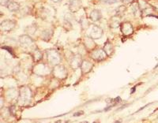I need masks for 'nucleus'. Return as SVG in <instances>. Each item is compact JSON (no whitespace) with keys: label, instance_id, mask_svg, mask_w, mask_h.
<instances>
[{"label":"nucleus","instance_id":"ddd939ff","mask_svg":"<svg viewBox=\"0 0 158 123\" xmlns=\"http://www.w3.org/2000/svg\"><path fill=\"white\" fill-rule=\"evenodd\" d=\"M92 67H93V65L91 62H89V60H83L80 68L82 74H86L92 70Z\"/></svg>","mask_w":158,"mask_h":123},{"label":"nucleus","instance_id":"9d476101","mask_svg":"<svg viewBox=\"0 0 158 123\" xmlns=\"http://www.w3.org/2000/svg\"><path fill=\"white\" fill-rule=\"evenodd\" d=\"M84 47L87 51L92 52L95 48H96V44L94 42L93 39L90 37V36H86L84 38V41H83Z\"/></svg>","mask_w":158,"mask_h":123},{"label":"nucleus","instance_id":"39448f33","mask_svg":"<svg viewBox=\"0 0 158 123\" xmlns=\"http://www.w3.org/2000/svg\"><path fill=\"white\" fill-rule=\"evenodd\" d=\"M18 41L20 43L21 46L22 48H25V49H29V48H32L34 47L33 44V40L31 38V36L25 34V35H22L20 36Z\"/></svg>","mask_w":158,"mask_h":123},{"label":"nucleus","instance_id":"6ab92c4d","mask_svg":"<svg viewBox=\"0 0 158 123\" xmlns=\"http://www.w3.org/2000/svg\"><path fill=\"white\" fill-rule=\"evenodd\" d=\"M37 29H38V27H37L36 23H32V25H28L25 28V32L26 34L29 35V36H32V35H34V34L36 33V30Z\"/></svg>","mask_w":158,"mask_h":123},{"label":"nucleus","instance_id":"423d86ee","mask_svg":"<svg viewBox=\"0 0 158 123\" xmlns=\"http://www.w3.org/2000/svg\"><path fill=\"white\" fill-rule=\"evenodd\" d=\"M103 29L100 28V26L96 25H93L92 26V29L89 32V36L90 37L93 39V40H98V39H100L103 36Z\"/></svg>","mask_w":158,"mask_h":123},{"label":"nucleus","instance_id":"a211bd4d","mask_svg":"<svg viewBox=\"0 0 158 123\" xmlns=\"http://www.w3.org/2000/svg\"><path fill=\"white\" fill-rule=\"evenodd\" d=\"M79 24L82 30L87 29L90 25V19H89L86 16L82 17L79 20Z\"/></svg>","mask_w":158,"mask_h":123},{"label":"nucleus","instance_id":"b1692460","mask_svg":"<svg viewBox=\"0 0 158 123\" xmlns=\"http://www.w3.org/2000/svg\"><path fill=\"white\" fill-rule=\"evenodd\" d=\"M133 14H134V15L135 17H140L141 15H142V10H140V8H139V6H138V4L134 5V6H133Z\"/></svg>","mask_w":158,"mask_h":123},{"label":"nucleus","instance_id":"cd10ccee","mask_svg":"<svg viewBox=\"0 0 158 123\" xmlns=\"http://www.w3.org/2000/svg\"><path fill=\"white\" fill-rule=\"evenodd\" d=\"M120 1H121L123 4H130V3L134 2V0H120Z\"/></svg>","mask_w":158,"mask_h":123},{"label":"nucleus","instance_id":"c85d7f7f","mask_svg":"<svg viewBox=\"0 0 158 123\" xmlns=\"http://www.w3.org/2000/svg\"><path fill=\"white\" fill-rule=\"evenodd\" d=\"M84 115V112L82 111H78V112H76V113L74 114V117H77V116H81V115Z\"/></svg>","mask_w":158,"mask_h":123},{"label":"nucleus","instance_id":"393cba45","mask_svg":"<svg viewBox=\"0 0 158 123\" xmlns=\"http://www.w3.org/2000/svg\"><path fill=\"white\" fill-rule=\"evenodd\" d=\"M62 26H63V28H64L66 31H70V30L73 28V25L72 24H71V22L66 20H64V22L62 23Z\"/></svg>","mask_w":158,"mask_h":123},{"label":"nucleus","instance_id":"2eb2a0df","mask_svg":"<svg viewBox=\"0 0 158 123\" xmlns=\"http://www.w3.org/2000/svg\"><path fill=\"white\" fill-rule=\"evenodd\" d=\"M53 35V31L52 29H44L40 32V39L44 41H49Z\"/></svg>","mask_w":158,"mask_h":123},{"label":"nucleus","instance_id":"dca6fc26","mask_svg":"<svg viewBox=\"0 0 158 123\" xmlns=\"http://www.w3.org/2000/svg\"><path fill=\"white\" fill-rule=\"evenodd\" d=\"M103 49H104V51L105 52V53L107 54V55L108 56L112 55L115 52L114 46L112 45V43L108 41V40L104 44V47H103Z\"/></svg>","mask_w":158,"mask_h":123},{"label":"nucleus","instance_id":"20e7f679","mask_svg":"<svg viewBox=\"0 0 158 123\" xmlns=\"http://www.w3.org/2000/svg\"><path fill=\"white\" fill-rule=\"evenodd\" d=\"M90 58H92L93 61H96V62H100V61H103L108 57L107 55V54L105 53V52L104 51L103 48H96L92 51V52H90Z\"/></svg>","mask_w":158,"mask_h":123},{"label":"nucleus","instance_id":"72a5a7b5","mask_svg":"<svg viewBox=\"0 0 158 123\" xmlns=\"http://www.w3.org/2000/svg\"><path fill=\"white\" fill-rule=\"evenodd\" d=\"M81 123H89V122L87 121H82V122H81Z\"/></svg>","mask_w":158,"mask_h":123},{"label":"nucleus","instance_id":"7ed1b4c3","mask_svg":"<svg viewBox=\"0 0 158 123\" xmlns=\"http://www.w3.org/2000/svg\"><path fill=\"white\" fill-rule=\"evenodd\" d=\"M52 74L55 78L59 80H63L67 77V71L66 69L62 65H56L52 69Z\"/></svg>","mask_w":158,"mask_h":123},{"label":"nucleus","instance_id":"c756f323","mask_svg":"<svg viewBox=\"0 0 158 123\" xmlns=\"http://www.w3.org/2000/svg\"><path fill=\"white\" fill-rule=\"evenodd\" d=\"M113 101H114V100H113V99H107V100H106V102L108 103H112V102H113Z\"/></svg>","mask_w":158,"mask_h":123},{"label":"nucleus","instance_id":"bb28decb","mask_svg":"<svg viewBox=\"0 0 158 123\" xmlns=\"http://www.w3.org/2000/svg\"><path fill=\"white\" fill-rule=\"evenodd\" d=\"M11 0H1V6H7V5H8V3Z\"/></svg>","mask_w":158,"mask_h":123},{"label":"nucleus","instance_id":"f03ea898","mask_svg":"<svg viewBox=\"0 0 158 123\" xmlns=\"http://www.w3.org/2000/svg\"><path fill=\"white\" fill-rule=\"evenodd\" d=\"M33 73L36 75L38 76H46L50 74L52 70L49 68L48 65L43 62H36V64L34 66V67L32 68Z\"/></svg>","mask_w":158,"mask_h":123},{"label":"nucleus","instance_id":"aec40b11","mask_svg":"<svg viewBox=\"0 0 158 123\" xmlns=\"http://www.w3.org/2000/svg\"><path fill=\"white\" fill-rule=\"evenodd\" d=\"M120 19H121V18H118V17L116 16L111 18L110 20H109V25H110L111 28H117V27H119V26H120V25H121Z\"/></svg>","mask_w":158,"mask_h":123},{"label":"nucleus","instance_id":"f257e3e1","mask_svg":"<svg viewBox=\"0 0 158 123\" xmlns=\"http://www.w3.org/2000/svg\"><path fill=\"white\" fill-rule=\"evenodd\" d=\"M46 58L48 63L53 66L59 65L61 62V56L59 52L55 49H48L46 51Z\"/></svg>","mask_w":158,"mask_h":123},{"label":"nucleus","instance_id":"a878e982","mask_svg":"<svg viewBox=\"0 0 158 123\" xmlns=\"http://www.w3.org/2000/svg\"><path fill=\"white\" fill-rule=\"evenodd\" d=\"M74 19V17L71 15V14H67L65 15V18L64 20H66V21H69V22H71V21Z\"/></svg>","mask_w":158,"mask_h":123},{"label":"nucleus","instance_id":"f8f14e48","mask_svg":"<svg viewBox=\"0 0 158 123\" xmlns=\"http://www.w3.org/2000/svg\"><path fill=\"white\" fill-rule=\"evenodd\" d=\"M82 8V0H70L69 10L71 13H76Z\"/></svg>","mask_w":158,"mask_h":123},{"label":"nucleus","instance_id":"1a4fd4ad","mask_svg":"<svg viewBox=\"0 0 158 123\" xmlns=\"http://www.w3.org/2000/svg\"><path fill=\"white\" fill-rule=\"evenodd\" d=\"M82 58L81 57L80 55H74L71 57V59H70V66L72 68L73 70H77L78 68L81 67V65L82 63Z\"/></svg>","mask_w":158,"mask_h":123},{"label":"nucleus","instance_id":"f704fd0d","mask_svg":"<svg viewBox=\"0 0 158 123\" xmlns=\"http://www.w3.org/2000/svg\"><path fill=\"white\" fill-rule=\"evenodd\" d=\"M93 123H97V122H96V121H95V122H93Z\"/></svg>","mask_w":158,"mask_h":123},{"label":"nucleus","instance_id":"7c9ffc66","mask_svg":"<svg viewBox=\"0 0 158 123\" xmlns=\"http://www.w3.org/2000/svg\"><path fill=\"white\" fill-rule=\"evenodd\" d=\"M120 100H121V99H120V97H117V98H116V99H115L114 101H115V102H117V103H118V102H119Z\"/></svg>","mask_w":158,"mask_h":123},{"label":"nucleus","instance_id":"0eeeda50","mask_svg":"<svg viewBox=\"0 0 158 123\" xmlns=\"http://www.w3.org/2000/svg\"><path fill=\"white\" fill-rule=\"evenodd\" d=\"M16 26V22L13 20H4L1 22L0 28L3 32H10Z\"/></svg>","mask_w":158,"mask_h":123},{"label":"nucleus","instance_id":"5701e85b","mask_svg":"<svg viewBox=\"0 0 158 123\" xmlns=\"http://www.w3.org/2000/svg\"><path fill=\"white\" fill-rule=\"evenodd\" d=\"M138 6H139L140 10H142V14L144 12L145 10H148L150 7L148 3H147L145 0H138Z\"/></svg>","mask_w":158,"mask_h":123},{"label":"nucleus","instance_id":"4468645a","mask_svg":"<svg viewBox=\"0 0 158 123\" xmlns=\"http://www.w3.org/2000/svg\"><path fill=\"white\" fill-rule=\"evenodd\" d=\"M102 18V14L99 10H92L89 14V19L93 22H98Z\"/></svg>","mask_w":158,"mask_h":123},{"label":"nucleus","instance_id":"9b49d317","mask_svg":"<svg viewBox=\"0 0 158 123\" xmlns=\"http://www.w3.org/2000/svg\"><path fill=\"white\" fill-rule=\"evenodd\" d=\"M19 95H20V100L22 102H25L30 99L32 96V92L28 87H23L21 88Z\"/></svg>","mask_w":158,"mask_h":123},{"label":"nucleus","instance_id":"f3484780","mask_svg":"<svg viewBox=\"0 0 158 123\" xmlns=\"http://www.w3.org/2000/svg\"><path fill=\"white\" fill-rule=\"evenodd\" d=\"M32 56L35 62H40V60L43 58V53L39 49L35 48V49L32 50Z\"/></svg>","mask_w":158,"mask_h":123},{"label":"nucleus","instance_id":"6e6552de","mask_svg":"<svg viewBox=\"0 0 158 123\" xmlns=\"http://www.w3.org/2000/svg\"><path fill=\"white\" fill-rule=\"evenodd\" d=\"M120 30L124 36H130L134 32V28H133L131 23L128 22H125L121 23L120 25Z\"/></svg>","mask_w":158,"mask_h":123},{"label":"nucleus","instance_id":"4be33fe9","mask_svg":"<svg viewBox=\"0 0 158 123\" xmlns=\"http://www.w3.org/2000/svg\"><path fill=\"white\" fill-rule=\"evenodd\" d=\"M6 7H7V9H8L10 11H11V12H16V11H18V10L20 9V5H19L18 2L11 0V1L9 2Z\"/></svg>","mask_w":158,"mask_h":123},{"label":"nucleus","instance_id":"412c9836","mask_svg":"<svg viewBox=\"0 0 158 123\" xmlns=\"http://www.w3.org/2000/svg\"><path fill=\"white\" fill-rule=\"evenodd\" d=\"M126 11V6H125V5H121V6H118V7L116 9V11H115V16L121 18L123 16L124 14H125Z\"/></svg>","mask_w":158,"mask_h":123},{"label":"nucleus","instance_id":"473e14b6","mask_svg":"<svg viewBox=\"0 0 158 123\" xmlns=\"http://www.w3.org/2000/svg\"><path fill=\"white\" fill-rule=\"evenodd\" d=\"M121 121H121V120H119V121H115L114 123H120V122H121Z\"/></svg>","mask_w":158,"mask_h":123},{"label":"nucleus","instance_id":"2f4dec72","mask_svg":"<svg viewBox=\"0 0 158 123\" xmlns=\"http://www.w3.org/2000/svg\"><path fill=\"white\" fill-rule=\"evenodd\" d=\"M52 1L54 2H62V0H52Z\"/></svg>","mask_w":158,"mask_h":123}]
</instances>
